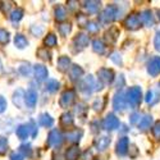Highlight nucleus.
I'll return each mask as SVG.
<instances>
[{
	"label": "nucleus",
	"instance_id": "nucleus-1",
	"mask_svg": "<svg viewBox=\"0 0 160 160\" xmlns=\"http://www.w3.org/2000/svg\"><path fill=\"white\" fill-rule=\"evenodd\" d=\"M99 85L96 83L95 78L92 77L91 74L85 77L81 82H79V90H81V92H83L85 95H91L94 91L99 90Z\"/></svg>",
	"mask_w": 160,
	"mask_h": 160
},
{
	"label": "nucleus",
	"instance_id": "nucleus-2",
	"mask_svg": "<svg viewBox=\"0 0 160 160\" xmlns=\"http://www.w3.org/2000/svg\"><path fill=\"white\" fill-rule=\"evenodd\" d=\"M118 13H119L118 7L114 4H110L102 10V13L100 14V21L102 23H112L118 18Z\"/></svg>",
	"mask_w": 160,
	"mask_h": 160
},
{
	"label": "nucleus",
	"instance_id": "nucleus-3",
	"mask_svg": "<svg viewBox=\"0 0 160 160\" xmlns=\"http://www.w3.org/2000/svg\"><path fill=\"white\" fill-rule=\"evenodd\" d=\"M126 98H127V101L135 108V106L140 105L141 104V99H142V92H141V87L138 86H133V87H129L127 94H126Z\"/></svg>",
	"mask_w": 160,
	"mask_h": 160
},
{
	"label": "nucleus",
	"instance_id": "nucleus-4",
	"mask_svg": "<svg viewBox=\"0 0 160 160\" xmlns=\"http://www.w3.org/2000/svg\"><path fill=\"white\" fill-rule=\"evenodd\" d=\"M74 100H76V91L72 90V88L65 90L62 94L60 99H59V105L62 106L63 109H67L74 102Z\"/></svg>",
	"mask_w": 160,
	"mask_h": 160
},
{
	"label": "nucleus",
	"instance_id": "nucleus-5",
	"mask_svg": "<svg viewBox=\"0 0 160 160\" xmlns=\"http://www.w3.org/2000/svg\"><path fill=\"white\" fill-rule=\"evenodd\" d=\"M64 141V137L59 129H51L48 136V145L51 148H58Z\"/></svg>",
	"mask_w": 160,
	"mask_h": 160
},
{
	"label": "nucleus",
	"instance_id": "nucleus-6",
	"mask_svg": "<svg viewBox=\"0 0 160 160\" xmlns=\"http://www.w3.org/2000/svg\"><path fill=\"white\" fill-rule=\"evenodd\" d=\"M98 77L102 85H110L114 81V72L108 68H100L98 71Z\"/></svg>",
	"mask_w": 160,
	"mask_h": 160
},
{
	"label": "nucleus",
	"instance_id": "nucleus-7",
	"mask_svg": "<svg viewBox=\"0 0 160 160\" xmlns=\"http://www.w3.org/2000/svg\"><path fill=\"white\" fill-rule=\"evenodd\" d=\"M124 26L131 30V31H135V30H138L141 27V19H140V16L137 14V13H132V14H129L126 21H124Z\"/></svg>",
	"mask_w": 160,
	"mask_h": 160
},
{
	"label": "nucleus",
	"instance_id": "nucleus-8",
	"mask_svg": "<svg viewBox=\"0 0 160 160\" xmlns=\"http://www.w3.org/2000/svg\"><path fill=\"white\" fill-rule=\"evenodd\" d=\"M102 127L106 131H114L119 127V119L113 114V113H109L104 118V122H102Z\"/></svg>",
	"mask_w": 160,
	"mask_h": 160
},
{
	"label": "nucleus",
	"instance_id": "nucleus-9",
	"mask_svg": "<svg viewBox=\"0 0 160 160\" xmlns=\"http://www.w3.org/2000/svg\"><path fill=\"white\" fill-rule=\"evenodd\" d=\"M127 98L126 95L123 94V92H118V94H115V96L113 98V108L115 110H119V112H122L126 109V106H127Z\"/></svg>",
	"mask_w": 160,
	"mask_h": 160
},
{
	"label": "nucleus",
	"instance_id": "nucleus-10",
	"mask_svg": "<svg viewBox=\"0 0 160 160\" xmlns=\"http://www.w3.org/2000/svg\"><path fill=\"white\" fill-rule=\"evenodd\" d=\"M148 73L152 77L160 74V57H154L148 63Z\"/></svg>",
	"mask_w": 160,
	"mask_h": 160
},
{
	"label": "nucleus",
	"instance_id": "nucleus-11",
	"mask_svg": "<svg viewBox=\"0 0 160 160\" xmlns=\"http://www.w3.org/2000/svg\"><path fill=\"white\" fill-rule=\"evenodd\" d=\"M33 74H35V78L37 79V81H45V79L48 78V76H49V71H48V68L45 65H42V64H36L35 67H33Z\"/></svg>",
	"mask_w": 160,
	"mask_h": 160
},
{
	"label": "nucleus",
	"instance_id": "nucleus-12",
	"mask_svg": "<svg viewBox=\"0 0 160 160\" xmlns=\"http://www.w3.org/2000/svg\"><path fill=\"white\" fill-rule=\"evenodd\" d=\"M128 146H129V140L127 137H122L119 138L115 146V152L119 156H124L128 152Z\"/></svg>",
	"mask_w": 160,
	"mask_h": 160
},
{
	"label": "nucleus",
	"instance_id": "nucleus-13",
	"mask_svg": "<svg viewBox=\"0 0 160 160\" xmlns=\"http://www.w3.org/2000/svg\"><path fill=\"white\" fill-rule=\"evenodd\" d=\"M24 104L27 105L30 109H32L36 106V104H37V92L33 88H30L24 94Z\"/></svg>",
	"mask_w": 160,
	"mask_h": 160
},
{
	"label": "nucleus",
	"instance_id": "nucleus-14",
	"mask_svg": "<svg viewBox=\"0 0 160 160\" xmlns=\"http://www.w3.org/2000/svg\"><path fill=\"white\" fill-rule=\"evenodd\" d=\"M88 42H90V38H88V36L85 35V33H78V35L73 38V45H74L78 50L85 49V48L88 45Z\"/></svg>",
	"mask_w": 160,
	"mask_h": 160
},
{
	"label": "nucleus",
	"instance_id": "nucleus-15",
	"mask_svg": "<svg viewBox=\"0 0 160 160\" xmlns=\"http://www.w3.org/2000/svg\"><path fill=\"white\" fill-rule=\"evenodd\" d=\"M110 137L109 136H100L95 140V148L98 151H105L106 149L109 148V145H110Z\"/></svg>",
	"mask_w": 160,
	"mask_h": 160
},
{
	"label": "nucleus",
	"instance_id": "nucleus-16",
	"mask_svg": "<svg viewBox=\"0 0 160 160\" xmlns=\"http://www.w3.org/2000/svg\"><path fill=\"white\" fill-rule=\"evenodd\" d=\"M140 19H141V23L145 24L146 27H152L154 23H155V19H154L151 10H143L141 13V16H140Z\"/></svg>",
	"mask_w": 160,
	"mask_h": 160
},
{
	"label": "nucleus",
	"instance_id": "nucleus-17",
	"mask_svg": "<svg viewBox=\"0 0 160 160\" xmlns=\"http://www.w3.org/2000/svg\"><path fill=\"white\" fill-rule=\"evenodd\" d=\"M72 63H71V59L68 58V57H65V55H63V57H60L59 59H58V63H57V67H58V71H60V72H68L69 69H71V65Z\"/></svg>",
	"mask_w": 160,
	"mask_h": 160
},
{
	"label": "nucleus",
	"instance_id": "nucleus-18",
	"mask_svg": "<svg viewBox=\"0 0 160 160\" xmlns=\"http://www.w3.org/2000/svg\"><path fill=\"white\" fill-rule=\"evenodd\" d=\"M82 74H83V69L79 65H72L71 67V69H69V78H71V81H73V82L78 81V79L82 77Z\"/></svg>",
	"mask_w": 160,
	"mask_h": 160
},
{
	"label": "nucleus",
	"instance_id": "nucleus-19",
	"mask_svg": "<svg viewBox=\"0 0 160 160\" xmlns=\"http://www.w3.org/2000/svg\"><path fill=\"white\" fill-rule=\"evenodd\" d=\"M81 155V150L78 146H72L65 151V160H78Z\"/></svg>",
	"mask_w": 160,
	"mask_h": 160
},
{
	"label": "nucleus",
	"instance_id": "nucleus-20",
	"mask_svg": "<svg viewBox=\"0 0 160 160\" xmlns=\"http://www.w3.org/2000/svg\"><path fill=\"white\" fill-rule=\"evenodd\" d=\"M82 136H83V131L82 129H73V131H69L68 133H67V138H68L71 142H73V143H78Z\"/></svg>",
	"mask_w": 160,
	"mask_h": 160
},
{
	"label": "nucleus",
	"instance_id": "nucleus-21",
	"mask_svg": "<svg viewBox=\"0 0 160 160\" xmlns=\"http://www.w3.org/2000/svg\"><path fill=\"white\" fill-rule=\"evenodd\" d=\"M16 133H17V136H18L19 140H26L30 136V133H31L28 124H21V126H18L17 129H16Z\"/></svg>",
	"mask_w": 160,
	"mask_h": 160
},
{
	"label": "nucleus",
	"instance_id": "nucleus-22",
	"mask_svg": "<svg viewBox=\"0 0 160 160\" xmlns=\"http://www.w3.org/2000/svg\"><path fill=\"white\" fill-rule=\"evenodd\" d=\"M85 8L88 13L91 14H95L100 10V7H101V3L100 2H94V0H91V2H85Z\"/></svg>",
	"mask_w": 160,
	"mask_h": 160
},
{
	"label": "nucleus",
	"instance_id": "nucleus-23",
	"mask_svg": "<svg viewBox=\"0 0 160 160\" xmlns=\"http://www.w3.org/2000/svg\"><path fill=\"white\" fill-rule=\"evenodd\" d=\"M38 123L41 124L42 127H51L52 124H54V119L51 118L50 114H48V113H42L41 115L38 117Z\"/></svg>",
	"mask_w": 160,
	"mask_h": 160
},
{
	"label": "nucleus",
	"instance_id": "nucleus-24",
	"mask_svg": "<svg viewBox=\"0 0 160 160\" xmlns=\"http://www.w3.org/2000/svg\"><path fill=\"white\" fill-rule=\"evenodd\" d=\"M74 123V119H73V115L71 113H64L62 114L60 117V124L65 128H68V127H72Z\"/></svg>",
	"mask_w": 160,
	"mask_h": 160
},
{
	"label": "nucleus",
	"instance_id": "nucleus-25",
	"mask_svg": "<svg viewBox=\"0 0 160 160\" xmlns=\"http://www.w3.org/2000/svg\"><path fill=\"white\" fill-rule=\"evenodd\" d=\"M59 86H60V83L57 81V79H49L45 85V90L48 92H50V94H54V92H57L59 90Z\"/></svg>",
	"mask_w": 160,
	"mask_h": 160
},
{
	"label": "nucleus",
	"instance_id": "nucleus-26",
	"mask_svg": "<svg viewBox=\"0 0 160 160\" xmlns=\"http://www.w3.org/2000/svg\"><path fill=\"white\" fill-rule=\"evenodd\" d=\"M151 123H152V117L151 115H145L143 118H141V121L138 123V128L142 129V131H146L148 128L151 127Z\"/></svg>",
	"mask_w": 160,
	"mask_h": 160
},
{
	"label": "nucleus",
	"instance_id": "nucleus-27",
	"mask_svg": "<svg viewBox=\"0 0 160 160\" xmlns=\"http://www.w3.org/2000/svg\"><path fill=\"white\" fill-rule=\"evenodd\" d=\"M14 45L18 48V49H24L26 46L28 45V41L22 33H17L16 37H14Z\"/></svg>",
	"mask_w": 160,
	"mask_h": 160
},
{
	"label": "nucleus",
	"instance_id": "nucleus-28",
	"mask_svg": "<svg viewBox=\"0 0 160 160\" xmlns=\"http://www.w3.org/2000/svg\"><path fill=\"white\" fill-rule=\"evenodd\" d=\"M92 49H94L95 52L102 55L104 52H105V50H106V46H105V44L101 41V40L96 38V40H94V42H92Z\"/></svg>",
	"mask_w": 160,
	"mask_h": 160
},
{
	"label": "nucleus",
	"instance_id": "nucleus-29",
	"mask_svg": "<svg viewBox=\"0 0 160 160\" xmlns=\"http://www.w3.org/2000/svg\"><path fill=\"white\" fill-rule=\"evenodd\" d=\"M159 99H160V94H159V92H156V91H154V90L148 91V94H146V98H145L146 102L150 104V105L155 104Z\"/></svg>",
	"mask_w": 160,
	"mask_h": 160
},
{
	"label": "nucleus",
	"instance_id": "nucleus-30",
	"mask_svg": "<svg viewBox=\"0 0 160 160\" xmlns=\"http://www.w3.org/2000/svg\"><path fill=\"white\" fill-rule=\"evenodd\" d=\"M23 14H24V12H23V9L22 8H17V9H14L12 13H10V21L13 22V23H18L22 18H23Z\"/></svg>",
	"mask_w": 160,
	"mask_h": 160
},
{
	"label": "nucleus",
	"instance_id": "nucleus-31",
	"mask_svg": "<svg viewBox=\"0 0 160 160\" xmlns=\"http://www.w3.org/2000/svg\"><path fill=\"white\" fill-rule=\"evenodd\" d=\"M22 100L24 101V96H23V91L19 88L13 95V102H14V105H17V108H22Z\"/></svg>",
	"mask_w": 160,
	"mask_h": 160
},
{
	"label": "nucleus",
	"instance_id": "nucleus-32",
	"mask_svg": "<svg viewBox=\"0 0 160 160\" xmlns=\"http://www.w3.org/2000/svg\"><path fill=\"white\" fill-rule=\"evenodd\" d=\"M44 44H45L46 48H54V46H57V44H58L57 36L54 33H49L45 37V40H44Z\"/></svg>",
	"mask_w": 160,
	"mask_h": 160
},
{
	"label": "nucleus",
	"instance_id": "nucleus-33",
	"mask_svg": "<svg viewBox=\"0 0 160 160\" xmlns=\"http://www.w3.org/2000/svg\"><path fill=\"white\" fill-rule=\"evenodd\" d=\"M105 36H106V38L109 40V42H115L117 38H118V36H119V31H118V28L112 27L108 32L105 33Z\"/></svg>",
	"mask_w": 160,
	"mask_h": 160
},
{
	"label": "nucleus",
	"instance_id": "nucleus-34",
	"mask_svg": "<svg viewBox=\"0 0 160 160\" xmlns=\"http://www.w3.org/2000/svg\"><path fill=\"white\" fill-rule=\"evenodd\" d=\"M37 57L41 58L42 60L50 62V60H51V52L48 50V48H41V49L37 50Z\"/></svg>",
	"mask_w": 160,
	"mask_h": 160
},
{
	"label": "nucleus",
	"instance_id": "nucleus-35",
	"mask_svg": "<svg viewBox=\"0 0 160 160\" xmlns=\"http://www.w3.org/2000/svg\"><path fill=\"white\" fill-rule=\"evenodd\" d=\"M19 152L23 155V158H31L32 155V149H31V145L30 143H23L19 146Z\"/></svg>",
	"mask_w": 160,
	"mask_h": 160
},
{
	"label": "nucleus",
	"instance_id": "nucleus-36",
	"mask_svg": "<svg viewBox=\"0 0 160 160\" xmlns=\"http://www.w3.org/2000/svg\"><path fill=\"white\" fill-rule=\"evenodd\" d=\"M67 18V12H65V9L63 8V7H57L55 8V19L57 21H59V22H62V21H64Z\"/></svg>",
	"mask_w": 160,
	"mask_h": 160
},
{
	"label": "nucleus",
	"instance_id": "nucleus-37",
	"mask_svg": "<svg viewBox=\"0 0 160 160\" xmlns=\"http://www.w3.org/2000/svg\"><path fill=\"white\" fill-rule=\"evenodd\" d=\"M71 31H72V24L71 23H62L60 26H59V32H60V35L62 36H68L69 33H71Z\"/></svg>",
	"mask_w": 160,
	"mask_h": 160
},
{
	"label": "nucleus",
	"instance_id": "nucleus-38",
	"mask_svg": "<svg viewBox=\"0 0 160 160\" xmlns=\"http://www.w3.org/2000/svg\"><path fill=\"white\" fill-rule=\"evenodd\" d=\"M8 138L0 136V155H5L8 151Z\"/></svg>",
	"mask_w": 160,
	"mask_h": 160
},
{
	"label": "nucleus",
	"instance_id": "nucleus-39",
	"mask_svg": "<svg viewBox=\"0 0 160 160\" xmlns=\"http://www.w3.org/2000/svg\"><path fill=\"white\" fill-rule=\"evenodd\" d=\"M9 42V32L4 28H0V44L7 45Z\"/></svg>",
	"mask_w": 160,
	"mask_h": 160
},
{
	"label": "nucleus",
	"instance_id": "nucleus-40",
	"mask_svg": "<svg viewBox=\"0 0 160 160\" xmlns=\"http://www.w3.org/2000/svg\"><path fill=\"white\" fill-rule=\"evenodd\" d=\"M86 28H87V31L88 32H91V33H96L98 31H99V24L96 23V22H87L86 24Z\"/></svg>",
	"mask_w": 160,
	"mask_h": 160
},
{
	"label": "nucleus",
	"instance_id": "nucleus-41",
	"mask_svg": "<svg viewBox=\"0 0 160 160\" xmlns=\"http://www.w3.org/2000/svg\"><path fill=\"white\" fill-rule=\"evenodd\" d=\"M31 33L33 36H36V37L41 36L44 33V27H42V26H32V27H31Z\"/></svg>",
	"mask_w": 160,
	"mask_h": 160
},
{
	"label": "nucleus",
	"instance_id": "nucleus-42",
	"mask_svg": "<svg viewBox=\"0 0 160 160\" xmlns=\"http://www.w3.org/2000/svg\"><path fill=\"white\" fill-rule=\"evenodd\" d=\"M18 71L21 72V74H23V76H28L30 73H31V67H30V64L27 63H23L19 68H18Z\"/></svg>",
	"mask_w": 160,
	"mask_h": 160
},
{
	"label": "nucleus",
	"instance_id": "nucleus-43",
	"mask_svg": "<svg viewBox=\"0 0 160 160\" xmlns=\"http://www.w3.org/2000/svg\"><path fill=\"white\" fill-rule=\"evenodd\" d=\"M140 121H141L140 113L135 112V113H132V114H131V117H129V122H131V124H138Z\"/></svg>",
	"mask_w": 160,
	"mask_h": 160
},
{
	"label": "nucleus",
	"instance_id": "nucleus-44",
	"mask_svg": "<svg viewBox=\"0 0 160 160\" xmlns=\"http://www.w3.org/2000/svg\"><path fill=\"white\" fill-rule=\"evenodd\" d=\"M110 59L117 64V65H122V58H121V54L119 52H113L112 54V57H110Z\"/></svg>",
	"mask_w": 160,
	"mask_h": 160
},
{
	"label": "nucleus",
	"instance_id": "nucleus-45",
	"mask_svg": "<svg viewBox=\"0 0 160 160\" xmlns=\"http://www.w3.org/2000/svg\"><path fill=\"white\" fill-rule=\"evenodd\" d=\"M102 106H104V100L102 99H99V100H96L94 102V106H92V108H94L96 112H101L102 110Z\"/></svg>",
	"mask_w": 160,
	"mask_h": 160
},
{
	"label": "nucleus",
	"instance_id": "nucleus-46",
	"mask_svg": "<svg viewBox=\"0 0 160 160\" xmlns=\"http://www.w3.org/2000/svg\"><path fill=\"white\" fill-rule=\"evenodd\" d=\"M154 46L158 51H160V31H156L155 37H154Z\"/></svg>",
	"mask_w": 160,
	"mask_h": 160
},
{
	"label": "nucleus",
	"instance_id": "nucleus-47",
	"mask_svg": "<svg viewBox=\"0 0 160 160\" xmlns=\"http://www.w3.org/2000/svg\"><path fill=\"white\" fill-rule=\"evenodd\" d=\"M152 133H154V136H155L158 140H160V121L156 122L155 126L152 127Z\"/></svg>",
	"mask_w": 160,
	"mask_h": 160
},
{
	"label": "nucleus",
	"instance_id": "nucleus-48",
	"mask_svg": "<svg viewBox=\"0 0 160 160\" xmlns=\"http://www.w3.org/2000/svg\"><path fill=\"white\" fill-rule=\"evenodd\" d=\"M7 108H8V102H7L5 98L0 96V114L4 113V112L7 110Z\"/></svg>",
	"mask_w": 160,
	"mask_h": 160
},
{
	"label": "nucleus",
	"instance_id": "nucleus-49",
	"mask_svg": "<svg viewBox=\"0 0 160 160\" xmlns=\"http://www.w3.org/2000/svg\"><path fill=\"white\" fill-rule=\"evenodd\" d=\"M28 127H30L31 136H32V137H36V135H37V128H36L35 122H30V123H28Z\"/></svg>",
	"mask_w": 160,
	"mask_h": 160
},
{
	"label": "nucleus",
	"instance_id": "nucleus-50",
	"mask_svg": "<svg viewBox=\"0 0 160 160\" xmlns=\"http://www.w3.org/2000/svg\"><path fill=\"white\" fill-rule=\"evenodd\" d=\"M10 160H23V155L18 151H14V152H12L10 154Z\"/></svg>",
	"mask_w": 160,
	"mask_h": 160
},
{
	"label": "nucleus",
	"instance_id": "nucleus-51",
	"mask_svg": "<svg viewBox=\"0 0 160 160\" xmlns=\"http://www.w3.org/2000/svg\"><path fill=\"white\" fill-rule=\"evenodd\" d=\"M3 5H4V7H3V12H4V13H5V12H8V10H9V8H10V3H7V4L4 3Z\"/></svg>",
	"mask_w": 160,
	"mask_h": 160
},
{
	"label": "nucleus",
	"instance_id": "nucleus-52",
	"mask_svg": "<svg viewBox=\"0 0 160 160\" xmlns=\"http://www.w3.org/2000/svg\"><path fill=\"white\" fill-rule=\"evenodd\" d=\"M3 71V68H2V60H0V72Z\"/></svg>",
	"mask_w": 160,
	"mask_h": 160
},
{
	"label": "nucleus",
	"instance_id": "nucleus-53",
	"mask_svg": "<svg viewBox=\"0 0 160 160\" xmlns=\"http://www.w3.org/2000/svg\"><path fill=\"white\" fill-rule=\"evenodd\" d=\"M159 87H160V82H159Z\"/></svg>",
	"mask_w": 160,
	"mask_h": 160
}]
</instances>
